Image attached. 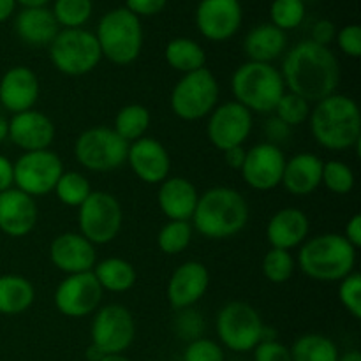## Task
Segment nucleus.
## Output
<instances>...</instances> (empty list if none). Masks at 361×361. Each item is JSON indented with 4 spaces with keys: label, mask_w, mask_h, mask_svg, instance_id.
Masks as SVG:
<instances>
[{
    "label": "nucleus",
    "mask_w": 361,
    "mask_h": 361,
    "mask_svg": "<svg viewBox=\"0 0 361 361\" xmlns=\"http://www.w3.org/2000/svg\"><path fill=\"white\" fill-rule=\"evenodd\" d=\"M282 80L286 90L300 95L307 102H319L337 94L341 83V63L326 46L310 39L298 42L282 60Z\"/></svg>",
    "instance_id": "f257e3e1"
},
{
    "label": "nucleus",
    "mask_w": 361,
    "mask_h": 361,
    "mask_svg": "<svg viewBox=\"0 0 361 361\" xmlns=\"http://www.w3.org/2000/svg\"><path fill=\"white\" fill-rule=\"evenodd\" d=\"M310 133L326 150H349L361 143V115L355 99L334 94L310 109Z\"/></svg>",
    "instance_id": "f03ea898"
},
{
    "label": "nucleus",
    "mask_w": 361,
    "mask_h": 361,
    "mask_svg": "<svg viewBox=\"0 0 361 361\" xmlns=\"http://www.w3.org/2000/svg\"><path fill=\"white\" fill-rule=\"evenodd\" d=\"M249 222V204L231 187H212L200 194L192 226L208 240H226L238 235Z\"/></svg>",
    "instance_id": "7ed1b4c3"
},
{
    "label": "nucleus",
    "mask_w": 361,
    "mask_h": 361,
    "mask_svg": "<svg viewBox=\"0 0 361 361\" xmlns=\"http://www.w3.org/2000/svg\"><path fill=\"white\" fill-rule=\"evenodd\" d=\"M296 267L309 279L341 282L355 271L356 249L338 233H323L302 243Z\"/></svg>",
    "instance_id": "20e7f679"
},
{
    "label": "nucleus",
    "mask_w": 361,
    "mask_h": 361,
    "mask_svg": "<svg viewBox=\"0 0 361 361\" xmlns=\"http://www.w3.org/2000/svg\"><path fill=\"white\" fill-rule=\"evenodd\" d=\"M231 92L235 101L252 115H271L286 94V85L281 71L274 63L247 60L233 73Z\"/></svg>",
    "instance_id": "39448f33"
},
{
    "label": "nucleus",
    "mask_w": 361,
    "mask_h": 361,
    "mask_svg": "<svg viewBox=\"0 0 361 361\" xmlns=\"http://www.w3.org/2000/svg\"><path fill=\"white\" fill-rule=\"evenodd\" d=\"M95 39L101 48L102 59H108L115 66H129L143 49V25L126 7L108 11L99 20Z\"/></svg>",
    "instance_id": "423d86ee"
},
{
    "label": "nucleus",
    "mask_w": 361,
    "mask_h": 361,
    "mask_svg": "<svg viewBox=\"0 0 361 361\" xmlns=\"http://www.w3.org/2000/svg\"><path fill=\"white\" fill-rule=\"evenodd\" d=\"M219 94L221 88L217 78L210 69L203 67L180 78L169 95V106L173 115L180 120L196 122L207 118L217 108Z\"/></svg>",
    "instance_id": "0eeeda50"
},
{
    "label": "nucleus",
    "mask_w": 361,
    "mask_h": 361,
    "mask_svg": "<svg viewBox=\"0 0 361 361\" xmlns=\"http://www.w3.org/2000/svg\"><path fill=\"white\" fill-rule=\"evenodd\" d=\"M48 48L51 63L66 76H85L102 60L95 34L87 28H62Z\"/></svg>",
    "instance_id": "6e6552de"
},
{
    "label": "nucleus",
    "mask_w": 361,
    "mask_h": 361,
    "mask_svg": "<svg viewBox=\"0 0 361 361\" xmlns=\"http://www.w3.org/2000/svg\"><path fill=\"white\" fill-rule=\"evenodd\" d=\"M129 143L109 127L83 130L74 143V157L81 168L94 173H109L122 168L127 161Z\"/></svg>",
    "instance_id": "1a4fd4ad"
},
{
    "label": "nucleus",
    "mask_w": 361,
    "mask_h": 361,
    "mask_svg": "<svg viewBox=\"0 0 361 361\" xmlns=\"http://www.w3.org/2000/svg\"><path fill=\"white\" fill-rule=\"evenodd\" d=\"M219 341L235 353L254 351L263 338L264 323L259 312L247 302H229L215 319Z\"/></svg>",
    "instance_id": "9d476101"
},
{
    "label": "nucleus",
    "mask_w": 361,
    "mask_h": 361,
    "mask_svg": "<svg viewBox=\"0 0 361 361\" xmlns=\"http://www.w3.org/2000/svg\"><path fill=\"white\" fill-rule=\"evenodd\" d=\"M122 204L106 190H92L83 204L78 208V226L92 245H106L118 236L122 229Z\"/></svg>",
    "instance_id": "9b49d317"
},
{
    "label": "nucleus",
    "mask_w": 361,
    "mask_h": 361,
    "mask_svg": "<svg viewBox=\"0 0 361 361\" xmlns=\"http://www.w3.org/2000/svg\"><path fill=\"white\" fill-rule=\"evenodd\" d=\"M92 344L104 355H123L136 337V323L127 307L120 303L99 307L90 326Z\"/></svg>",
    "instance_id": "f8f14e48"
},
{
    "label": "nucleus",
    "mask_w": 361,
    "mask_h": 361,
    "mask_svg": "<svg viewBox=\"0 0 361 361\" xmlns=\"http://www.w3.org/2000/svg\"><path fill=\"white\" fill-rule=\"evenodd\" d=\"M14 164V187L35 197L53 192L63 173L62 159L48 150L23 152Z\"/></svg>",
    "instance_id": "ddd939ff"
},
{
    "label": "nucleus",
    "mask_w": 361,
    "mask_h": 361,
    "mask_svg": "<svg viewBox=\"0 0 361 361\" xmlns=\"http://www.w3.org/2000/svg\"><path fill=\"white\" fill-rule=\"evenodd\" d=\"M254 127L252 113L236 101L217 104L208 115L207 136L217 150L226 152L229 148L243 147L249 140Z\"/></svg>",
    "instance_id": "4468645a"
},
{
    "label": "nucleus",
    "mask_w": 361,
    "mask_h": 361,
    "mask_svg": "<svg viewBox=\"0 0 361 361\" xmlns=\"http://www.w3.org/2000/svg\"><path fill=\"white\" fill-rule=\"evenodd\" d=\"M102 288L99 286L94 271L66 275L56 286L55 302L56 310L66 317H87L101 307Z\"/></svg>",
    "instance_id": "2eb2a0df"
},
{
    "label": "nucleus",
    "mask_w": 361,
    "mask_h": 361,
    "mask_svg": "<svg viewBox=\"0 0 361 361\" xmlns=\"http://www.w3.org/2000/svg\"><path fill=\"white\" fill-rule=\"evenodd\" d=\"M243 21L240 0H200L196 7V27L212 42L229 41L238 34Z\"/></svg>",
    "instance_id": "dca6fc26"
},
{
    "label": "nucleus",
    "mask_w": 361,
    "mask_h": 361,
    "mask_svg": "<svg viewBox=\"0 0 361 361\" xmlns=\"http://www.w3.org/2000/svg\"><path fill=\"white\" fill-rule=\"evenodd\" d=\"M284 166L286 157L281 147L263 141L247 150L245 162L240 173L250 189L264 192L281 185Z\"/></svg>",
    "instance_id": "f3484780"
},
{
    "label": "nucleus",
    "mask_w": 361,
    "mask_h": 361,
    "mask_svg": "<svg viewBox=\"0 0 361 361\" xmlns=\"http://www.w3.org/2000/svg\"><path fill=\"white\" fill-rule=\"evenodd\" d=\"M126 162L141 182L150 185L162 183L171 171V157L168 148L155 137L145 136L134 143H129Z\"/></svg>",
    "instance_id": "a211bd4d"
},
{
    "label": "nucleus",
    "mask_w": 361,
    "mask_h": 361,
    "mask_svg": "<svg viewBox=\"0 0 361 361\" xmlns=\"http://www.w3.org/2000/svg\"><path fill=\"white\" fill-rule=\"evenodd\" d=\"M210 271L201 261H185L171 274L166 289L169 305L175 310L190 309L208 291Z\"/></svg>",
    "instance_id": "6ab92c4d"
},
{
    "label": "nucleus",
    "mask_w": 361,
    "mask_h": 361,
    "mask_svg": "<svg viewBox=\"0 0 361 361\" xmlns=\"http://www.w3.org/2000/svg\"><path fill=\"white\" fill-rule=\"evenodd\" d=\"M49 259L56 270L66 275L85 274L94 270L97 263L95 245H92L80 233H62L55 236L49 245Z\"/></svg>",
    "instance_id": "aec40b11"
},
{
    "label": "nucleus",
    "mask_w": 361,
    "mask_h": 361,
    "mask_svg": "<svg viewBox=\"0 0 361 361\" xmlns=\"http://www.w3.org/2000/svg\"><path fill=\"white\" fill-rule=\"evenodd\" d=\"M55 133V123L48 115L28 109L11 116L7 137L23 152H37L51 147Z\"/></svg>",
    "instance_id": "412c9836"
},
{
    "label": "nucleus",
    "mask_w": 361,
    "mask_h": 361,
    "mask_svg": "<svg viewBox=\"0 0 361 361\" xmlns=\"http://www.w3.org/2000/svg\"><path fill=\"white\" fill-rule=\"evenodd\" d=\"M37 203L32 196L13 187L0 192V231L11 238H23L37 224Z\"/></svg>",
    "instance_id": "4be33fe9"
},
{
    "label": "nucleus",
    "mask_w": 361,
    "mask_h": 361,
    "mask_svg": "<svg viewBox=\"0 0 361 361\" xmlns=\"http://www.w3.org/2000/svg\"><path fill=\"white\" fill-rule=\"evenodd\" d=\"M39 92L37 74L27 66L11 67L0 78V104L13 115L34 109Z\"/></svg>",
    "instance_id": "5701e85b"
},
{
    "label": "nucleus",
    "mask_w": 361,
    "mask_h": 361,
    "mask_svg": "<svg viewBox=\"0 0 361 361\" xmlns=\"http://www.w3.org/2000/svg\"><path fill=\"white\" fill-rule=\"evenodd\" d=\"M310 221L300 208L286 207L271 215L267 224V238L271 249L289 250L300 247L309 238Z\"/></svg>",
    "instance_id": "b1692460"
},
{
    "label": "nucleus",
    "mask_w": 361,
    "mask_h": 361,
    "mask_svg": "<svg viewBox=\"0 0 361 361\" xmlns=\"http://www.w3.org/2000/svg\"><path fill=\"white\" fill-rule=\"evenodd\" d=\"M200 192L190 180L183 176H168L159 183L157 203L162 215L168 221H187L192 219Z\"/></svg>",
    "instance_id": "393cba45"
},
{
    "label": "nucleus",
    "mask_w": 361,
    "mask_h": 361,
    "mask_svg": "<svg viewBox=\"0 0 361 361\" xmlns=\"http://www.w3.org/2000/svg\"><path fill=\"white\" fill-rule=\"evenodd\" d=\"M323 164V159L317 157L316 154H310V152L293 155L291 159H286L281 185H284V189L291 196H310L319 189Z\"/></svg>",
    "instance_id": "a878e982"
},
{
    "label": "nucleus",
    "mask_w": 361,
    "mask_h": 361,
    "mask_svg": "<svg viewBox=\"0 0 361 361\" xmlns=\"http://www.w3.org/2000/svg\"><path fill=\"white\" fill-rule=\"evenodd\" d=\"M14 30L25 44L49 46L60 32V27L48 7H27L18 13Z\"/></svg>",
    "instance_id": "bb28decb"
},
{
    "label": "nucleus",
    "mask_w": 361,
    "mask_h": 361,
    "mask_svg": "<svg viewBox=\"0 0 361 361\" xmlns=\"http://www.w3.org/2000/svg\"><path fill=\"white\" fill-rule=\"evenodd\" d=\"M288 48V35L271 23L256 25L243 39V51L250 62L271 63Z\"/></svg>",
    "instance_id": "cd10ccee"
},
{
    "label": "nucleus",
    "mask_w": 361,
    "mask_h": 361,
    "mask_svg": "<svg viewBox=\"0 0 361 361\" xmlns=\"http://www.w3.org/2000/svg\"><path fill=\"white\" fill-rule=\"evenodd\" d=\"M35 300V289L28 279L21 275H0V314L20 316L27 312Z\"/></svg>",
    "instance_id": "c85d7f7f"
},
{
    "label": "nucleus",
    "mask_w": 361,
    "mask_h": 361,
    "mask_svg": "<svg viewBox=\"0 0 361 361\" xmlns=\"http://www.w3.org/2000/svg\"><path fill=\"white\" fill-rule=\"evenodd\" d=\"M94 275L97 279L102 291L109 293H126L136 284V268L122 257H108L101 263H95Z\"/></svg>",
    "instance_id": "c756f323"
},
{
    "label": "nucleus",
    "mask_w": 361,
    "mask_h": 361,
    "mask_svg": "<svg viewBox=\"0 0 361 361\" xmlns=\"http://www.w3.org/2000/svg\"><path fill=\"white\" fill-rule=\"evenodd\" d=\"M164 59L176 73L189 74L207 67V53L200 42L189 37H175L166 44Z\"/></svg>",
    "instance_id": "7c9ffc66"
},
{
    "label": "nucleus",
    "mask_w": 361,
    "mask_h": 361,
    "mask_svg": "<svg viewBox=\"0 0 361 361\" xmlns=\"http://www.w3.org/2000/svg\"><path fill=\"white\" fill-rule=\"evenodd\" d=\"M293 361H338V348L331 338L321 334H305L293 344Z\"/></svg>",
    "instance_id": "2f4dec72"
},
{
    "label": "nucleus",
    "mask_w": 361,
    "mask_h": 361,
    "mask_svg": "<svg viewBox=\"0 0 361 361\" xmlns=\"http://www.w3.org/2000/svg\"><path fill=\"white\" fill-rule=\"evenodd\" d=\"M152 116L147 106L143 104H127L118 109L115 116L113 130L127 143L141 140L150 127Z\"/></svg>",
    "instance_id": "473e14b6"
},
{
    "label": "nucleus",
    "mask_w": 361,
    "mask_h": 361,
    "mask_svg": "<svg viewBox=\"0 0 361 361\" xmlns=\"http://www.w3.org/2000/svg\"><path fill=\"white\" fill-rule=\"evenodd\" d=\"M59 201L66 207L80 208L90 196L92 185L85 175L78 171H63L53 189Z\"/></svg>",
    "instance_id": "72a5a7b5"
},
{
    "label": "nucleus",
    "mask_w": 361,
    "mask_h": 361,
    "mask_svg": "<svg viewBox=\"0 0 361 361\" xmlns=\"http://www.w3.org/2000/svg\"><path fill=\"white\" fill-rule=\"evenodd\" d=\"M51 13L62 28H83L94 14L92 0H53Z\"/></svg>",
    "instance_id": "f704fd0d"
},
{
    "label": "nucleus",
    "mask_w": 361,
    "mask_h": 361,
    "mask_svg": "<svg viewBox=\"0 0 361 361\" xmlns=\"http://www.w3.org/2000/svg\"><path fill=\"white\" fill-rule=\"evenodd\" d=\"M190 242H192V224L187 221H168L157 235L159 249L168 256L183 252Z\"/></svg>",
    "instance_id": "c9c22d12"
},
{
    "label": "nucleus",
    "mask_w": 361,
    "mask_h": 361,
    "mask_svg": "<svg viewBox=\"0 0 361 361\" xmlns=\"http://www.w3.org/2000/svg\"><path fill=\"white\" fill-rule=\"evenodd\" d=\"M261 270L271 284H286L295 275L296 259L289 250L270 249L264 254Z\"/></svg>",
    "instance_id": "e433bc0d"
},
{
    "label": "nucleus",
    "mask_w": 361,
    "mask_h": 361,
    "mask_svg": "<svg viewBox=\"0 0 361 361\" xmlns=\"http://www.w3.org/2000/svg\"><path fill=\"white\" fill-rule=\"evenodd\" d=\"M356 176L351 166L344 161H328L323 164V175H321V185L326 187L330 192L337 196H345L355 189Z\"/></svg>",
    "instance_id": "4c0bfd02"
},
{
    "label": "nucleus",
    "mask_w": 361,
    "mask_h": 361,
    "mask_svg": "<svg viewBox=\"0 0 361 361\" xmlns=\"http://www.w3.org/2000/svg\"><path fill=\"white\" fill-rule=\"evenodd\" d=\"M305 14L303 0H274L270 6V23L282 32L295 30L303 23Z\"/></svg>",
    "instance_id": "58836bf2"
},
{
    "label": "nucleus",
    "mask_w": 361,
    "mask_h": 361,
    "mask_svg": "<svg viewBox=\"0 0 361 361\" xmlns=\"http://www.w3.org/2000/svg\"><path fill=\"white\" fill-rule=\"evenodd\" d=\"M310 109L312 108H310V104L305 99L286 90V94L282 95L281 101L275 106L274 115L277 118H281L284 123H288L293 129V127L302 126V123H305L309 120Z\"/></svg>",
    "instance_id": "ea45409f"
},
{
    "label": "nucleus",
    "mask_w": 361,
    "mask_h": 361,
    "mask_svg": "<svg viewBox=\"0 0 361 361\" xmlns=\"http://www.w3.org/2000/svg\"><path fill=\"white\" fill-rule=\"evenodd\" d=\"M338 300L342 307L351 314L355 319L361 317V275L358 271H353L348 277H344L338 286Z\"/></svg>",
    "instance_id": "a19ab883"
},
{
    "label": "nucleus",
    "mask_w": 361,
    "mask_h": 361,
    "mask_svg": "<svg viewBox=\"0 0 361 361\" xmlns=\"http://www.w3.org/2000/svg\"><path fill=\"white\" fill-rule=\"evenodd\" d=\"M176 312H178V316L175 319V331L180 338H183L187 342H192L196 338L203 337L204 321L203 316L197 310H194L190 307V309L176 310Z\"/></svg>",
    "instance_id": "79ce46f5"
},
{
    "label": "nucleus",
    "mask_w": 361,
    "mask_h": 361,
    "mask_svg": "<svg viewBox=\"0 0 361 361\" xmlns=\"http://www.w3.org/2000/svg\"><path fill=\"white\" fill-rule=\"evenodd\" d=\"M183 361H224V349L210 338H196L187 344Z\"/></svg>",
    "instance_id": "37998d69"
},
{
    "label": "nucleus",
    "mask_w": 361,
    "mask_h": 361,
    "mask_svg": "<svg viewBox=\"0 0 361 361\" xmlns=\"http://www.w3.org/2000/svg\"><path fill=\"white\" fill-rule=\"evenodd\" d=\"M338 48L349 59H360L361 55V28L360 25L351 23L337 30L335 35Z\"/></svg>",
    "instance_id": "c03bdc74"
},
{
    "label": "nucleus",
    "mask_w": 361,
    "mask_h": 361,
    "mask_svg": "<svg viewBox=\"0 0 361 361\" xmlns=\"http://www.w3.org/2000/svg\"><path fill=\"white\" fill-rule=\"evenodd\" d=\"M254 361H293L288 345L275 341H263L254 348Z\"/></svg>",
    "instance_id": "a18cd8bd"
},
{
    "label": "nucleus",
    "mask_w": 361,
    "mask_h": 361,
    "mask_svg": "<svg viewBox=\"0 0 361 361\" xmlns=\"http://www.w3.org/2000/svg\"><path fill=\"white\" fill-rule=\"evenodd\" d=\"M293 129L288 126V123L282 122L281 118H277V116H270V118L267 120V123H264V136H267V143H271V145H282L286 143V141L289 140V136H291Z\"/></svg>",
    "instance_id": "49530a36"
},
{
    "label": "nucleus",
    "mask_w": 361,
    "mask_h": 361,
    "mask_svg": "<svg viewBox=\"0 0 361 361\" xmlns=\"http://www.w3.org/2000/svg\"><path fill=\"white\" fill-rule=\"evenodd\" d=\"M168 0H126V9L130 11L134 16L147 18L162 13Z\"/></svg>",
    "instance_id": "de8ad7c7"
},
{
    "label": "nucleus",
    "mask_w": 361,
    "mask_h": 361,
    "mask_svg": "<svg viewBox=\"0 0 361 361\" xmlns=\"http://www.w3.org/2000/svg\"><path fill=\"white\" fill-rule=\"evenodd\" d=\"M335 35H337V27L334 25V21L319 20L314 23L312 30H310V41L330 48L331 42L335 41Z\"/></svg>",
    "instance_id": "09e8293b"
},
{
    "label": "nucleus",
    "mask_w": 361,
    "mask_h": 361,
    "mask_svg": "<svg viewBox=\"0 0 361 361\" xmlns=\"http://www.w3.org/2000/svg\"><path fill=\"white\" fill-rule=\"evenodd\" d=\"M344 238L355 247L356 250L361 247V215L355 214L351 219L348 221L344 229Z\"/></svg>",
    "instance_id": "8fccbe9b"
},
{
    "label": "nucleus",
    "mask_w": 361,
    "mask_h": 361,
    "mask_svg": "<svg viewBox=\"0 0 361 361\" xmlns=\"http://www.w3.org/2000/svg\"><path fill=\"white\" fill-rule=\"evenodd\" d=\"M14 187V164L7 157L0 155V192Z\"/></svg>",
    "instance_id": "3c124183"
},
{
    "label": "nucleus",
    "mask_w": 361,
    "mask_h": 361,
    "mask_svg": "<svg viewBox=\"0 0 361 361\" xmlns=\"http://www.w3.org/2000/svg\"><path fill=\"white\" fill-rule=\"evenodd\" d=\"M224 154V161L226 164H228V168L231 169H236V171H240L243 166V162H245V155H247V150L243 147H235V148H229V150L222 152Z\"/></svg>",
    "instance_id": "603ef678"
},
{
    "label": "nucleus",
    "mask_w": 361,
    "mask_h": 361,
    "mask_svg": "<svg viewBox=\"0 0 361 361\" xmlns=\"http://www.w3.org/2000/svg\"><path fill=\"white\" fill-rule=\"evenodd\" d=\"M16 0H0V23L9 20L16 11Z\"/></svg>",
    "instance_id": "864d4df0"
},
{
    "label": "nucleus",
    "mask_w": 361,
    "mask_h": 361,
    "mask_svg": "<svg viewBox=\"0 0 361 361\" xmlns=\"http://www.w3.org/2000/svg\"><path fill=\"white\" fill-rule=\"evenodd\" d=\"M102 356H104V353H102L101 349L95 348L94 344L88 345V349H87V360L88 361H101Z\"/></svg>",
    "instance_id": "5fc2aeb1"
},
{
    "label": "nucleus",
    "mask_w": 361,
    "mask_h": 361,
    "mask_svg": "<svg viewBox=\"0 0 361 361\" xmlns=\"http://www.w3.org/2000/svg\"><path fill=\"white\" fill-rule=\"evenodd\" d=\"M51 0H16V4L23 6V9L27 7H46Z\"/></svg>",
    "instance_id": "6e6d98bb"
},
{
    "label": "nucleus",
    "mask_w": 361,
    "mask_h": 361,
    "mask_svg": "<svg viewBox=\"0 0 361 361\" xmlns=\"http://www.w3.org/2000/svg\"><path fill=\"white\" fill-rule=\"evenodd\" d=\"M7 130H9V120L4 115H0V143L7 140Z\"/></svg>",
    "instance_id": "4d7b16f0"
},
{
    "label": "nucleus",
    "mask_w": 361,
    "mask_h": 361,
    "mask_svg": "<svg viewBox=\"0 0 361 361\" xmlns=\"http://www.w3.org/2000/svg\"><path fill=\"white\" fill-rule=\"evenodd\" d=\"M338 361H361V355L358 351H349L345 355L338 356Z\"/></svg>",
    "instance_id": "13d9d810"
},
{
    "label": "nucleus",
    "mask_w": 361,
    "mask_h": 361,
    "mask_svg": "<svg viewBox=\"0 0 361 361\" xmlns=\"http://www.w3.org/2000/svg\"><path fill=\"white\" fill-rule=\"evenodd\" d=\"M101 361H130V360L123 355H104Z\"/></svg>",
    "instance_id": "bf43d9fd"
},
{
    "label": "nucleus",
    "mask_w": 361,
    "mask_h": 361,
    "mask_svg": "<svg viewBox=\"0 0 361 361\" xmlns=\"http://www.w3.org/2000/svg\"><path fill=\"white\" fill-rule=\"evenodd\" d=\"M303 2H307V0H303Z\"/></svg>",
    "instance_id": "052dcab7"
}]
</instances>
